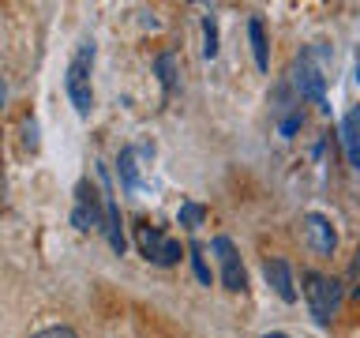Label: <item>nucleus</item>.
Here are the masks:
<instances>
[{"instance_id":"obj_1","label":"nucleus","mask_w":360,"mask_h":338,"mask_svg":"<svg viewBox=\"0 0 360 338\" xmlns=\"http://www.w3.org/2000/svg\"><path fill=\"white\" fill-rule=\"evenodd\" d=\"M330 45L326 42H311L304 45L300 56L292 61V90H297L300 98H308L311 106H319L323 113L330 109L326 106V79H330Z\"/></svg>"},{"instance_id":"obj_2","label":"nucleus","mask_w":360,"mask_h":338,"mask_svg":"<svg viewBox=\"0 0 360 338\" xmlns=\"http://www.w3.org/2000/svg\"><path fill=\"white\" fill-rule=\"evenodd\" d=\"M94 38H83L72 53V64H68V75H64V90H68V101L75 106L79 117H90L94 109V87H90V72H94Z\"/></svg>"},{"instance_id":"obj_3","label":"nucleus","mask_w":360,"mask_h":338,"mask_svg":"<svg viewBox=\"0 0 360 338\" xmlns=\"http://www.w3.org/2000/svg\"><path fill=\"white\" fill-rule=\"evenodd\" d=\"M304 297H308V308L315 315V323H330L338 308H342V282L338 278H326L319 270H304Z\"/></svg>"},{"instance_id":"obj_4","label":"nucleus","mask_w":360,"mask_h":338,"mask_svg":"<svg viewBox=\"0 0 360 338\" xmlns=\"http://www.w3.org/2000/svg\"><path fill=\"white\" fill-rule=\"evenodd\" d=\"M135 244H139L146 263H154V267H173V263H180V256H184L180 241H173V237L162 233L150 222H135Z\"/></svg>"},{"instance_id":"obj_5","label":"nucleus","mask_w":360,"mask_h":338,"mask_svg":"<svg viewBox=\"0 0 360 338\" xmlns=\"http://www.w3.org/2000/svg\"><path fill=\"white\" fill-rule=\"evenodd\" d=\"M150 162H154V143H131L117 158L120 184L128 192H150Z\"/></svg>"},{"instance_id":"obj_6","label":"nucleus","mask_w":360,"mask_h":338,"mask_svg":"<svg viewBox=\"0 0 360 338\" xmlns=\"http://www.w3.org/2000/svg\"><path fill=\"white\" fill-rule=\"evenodd\" d=\"M72 225L79 233H94L105 225V203L94 188H90V180H79L75 184V207H72Z\"/></svg>"},{"instance_id":"obj_7","label":"nucleus","mask_w":360,"mask_h":338,"mask_svg":"<svg viewBox=\"0 0 360 338\" xmlns=\"http://www.w3.org/2000/svg\"><path fill=\"white\" fill-rule=\"evenodd\" d=\"M214 256H218V267H221V286L229 293H248V270L229 237H214Z\"/></svg>"},{"instance_id":"obj_8","label":"nucleus","mask_w":360,"mask_h":338,"mask_svg":"<svg viewBox=\"0 0 360 338\" xmlns=\"http://www.w3.org/2000/svg\"><path fill=\"white\" fill-rule=\"evenodd\" d=\"M300 233H304V244L311 248L315 256H334V248H338V233H334V225L326 214H304L300 218Z\"/></svg>"},{"instance_id":"obj_9","label":"nucleus","mask_w":360,"mask_h":338,"mask_svg":"<svg viewBox=\"0 0 360 338\" xmlns=\"http://www.w3.org/2000/svg\"><path fill=\"white\" fill-rule=\"evenodd\" d=\"M98 177H101V203H105V225H101V233H105V241H109L112 252L124 256V248H128V241H124L120 207H117V199H112V192H109V173H105V165L98 169Z\"/></svg>"},{"instance_id":"obj_10","label":"nucleus","mask_w":360,"mask_h":338,"mask_svg":"<svg viewBox=\"0 0 360 338\" xmlns=\"http://www.w3.org/2000/svg\"><path fill=\"white\" fill-rule=\"evenodd\" d=\"M274 113H278V132L285 135H297L300 132V124H304V113H300V106L289 98V83H281L278 90H274Z\"/></svg>"},{"instance_id":"obj_11","label":"nucleus","mask_w":360,"mask_h":338,"mask_svg":"<svg viewBox=\"0 0 360 338\" xmlns=\"http://www.w3.org/2000/svg\"><path fill=\"white\" fill-rule=\"evenodd\" d=\"M263 275H266V282L274 286V293H278L285 304L297 301V289H292V270H289L285 259H266V263H263Z\"/></svg>"},{"instance_id":"obj_12","label":"nucleus","mask_w":360,"mask_h":338,"mask_svg":"<svg viewBox=\"0 0 360 338\" xmlns=\"http://www.w3.org/2000/svg\"><path fill=\"white\" fill-rule=\"evenodd\" d=\"M342 151L349 158V165L360 173V109H349L345 113V120H342Z\"/></svg>"},{"instance_id":"obj_13","label":"nucleus","mask_w":360,"mask_h":338,"mask_svg":"<svg viewBox=\"0 0 360 338\" xmlns=\"http://www.w3.org/2000/svg\"><path fill=\"white\" fill-rule=\"evenodd\" d=\"M248 42H252L255 68H259V72H270V45H266V27H263V19H259V15H252V19H248Z\"/></svg>"},{"instance_id":"obj_14","label":"nucleus","mask_w":360,"mask_h":338,"mask_svg":"<svg viewBox=\"0 0 360 338\" xmlns=\"http://www.w3.org/2000/svg\"><path fill=\"white\" fill-rule=\"evenodd\" d=\"M154 72L158 79H162V90H165V98H173V90H176V53L173 49H165V53H158V61H154Z\"/></svg>"},{"instance_id":"obj_15","label":"nucleus","mask_w":360,"mask_h":338,"mask_svg":"<svg viewBox=\"0 0 360 338\" xmlns=\"http://www.w3.org/2000/svg\"><path fill=\"white\" fill-rule=\"evenodd\" d=\"M176 222L184 225V230H199V225L207 222V207H202V203L184 199V203H180V211H176Z\"/></svg>"},{"instance_id":"obj_16","label":"nucleus","mask_w":360,"mask_h":338,"mask_svg":"<svg viewBox=\"0 0 360 338\" xmlns=\"http://www.w3.org/2000/svg\"><path fill=\"white\" fill-rule=\"evenodd\" d=\"M202 56L207 61L218 56V19L214 15H202Z\"/></svg>"},{"instance_id":"obj_17","label":"nucleus","mask_w":360,"mask_h":338,"mask_svg":"<svg viewBox=\"0 0 360 338\" xmlns=\"http://www.w3.org/2000/svg\"><path fill=\"white\" fill-rule=\"evenodd\" d=\"M188 259H191V267H195V278L202 282V286H210V267H207V256H202V244L199 241L188 244Z\"/></svg>"},{"instance_id":"obj_18","label":"nucleus","mask_w":360,"mask_h":338,"mask_svg":"<svg viewBox=\"0 0 360 338\" xmlns=\"http://www.w3.org/2000/svg\"><path fill=\"white\" fill-rule=\"evenodd\" d=\"M22 146H27V151H38V146H41V139H38V117H34V113L22 117Z\"/></svg>"},{"instance_id":"obj_19","label":"nucleus","mask_w":360,"mask_h":338,"mask_svg":"<svg viewBox=\"0 0 360 338\" xmlns=\"http://www.w3.org/2000/svg\"><path fill=\"white\" fill-rule=\"evenodd\" d=\"M30 338H79L72 327H45V331H38V334H30Z\"/></svg>"},{"instance_id":"obj_20","label":"nucleus","mask_w":360,"mask_h":338,"mask_svg":"<svg viewBox=\"0 0 360 338\" xmlns=\"http://www.w3.org/2000/svg\"><path fill=\"white\" fill-rule=\"evenodd\" d=\"M0 199H4V139H0Z\"/></svg>"},{"instance_id":"obj_21","label":"nucleus","mask_w":360,"mask_h":338,"mask_svg":"<svg viewBox=\"0 0 360 338\" xmlns=\"http://www.w3.org/2000/svg\"><path fill=\"white\" fill-rule=\"evenodd\" d=\"M8 106V83H4V75H0V113H4Z\"/></svg>"},{"instance_id":"obj_22","label":"nucleus","mask_w":360,"mask_h":338,"mask_svg":"<svg viewBox=\"0 0 360 338\" xmlns=\"http://www.w3.org/2000/svg\"><path fill=\"white\" fill-rule=\"evenodd\" d=\"M263 338H289V334H281V331H270V334H263Z\"/></svg>"},{"instance_id":"obj_23","label":"nucleus","mask_w":360,"mask_h":338,"mask_svg":"<svg viewBox=\"0 0 360 338\" xmlns=\"http://www.w3.org/2000/svg\"><path fill=\"white\" fill-rule=\"evenodd\" d=\"M353 297H356V301H360V286H356V289H353Z\"/></svg>"}]
</instances>
